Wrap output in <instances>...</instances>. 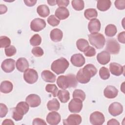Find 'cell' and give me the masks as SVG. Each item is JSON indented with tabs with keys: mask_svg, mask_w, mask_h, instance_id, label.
Wrapping results in <instances>:
<instances>
[{
	"mask_svg": "<svg viewBox=\"0 0 125 125\" xmlns=\"http://www.w3.org/2000/svg\"><path fill=\"white\" fill-rule=\"evenodd\" d=\"M109 70L112 74L118 76L125 73V66L116 62H111L109 64Z\"/></svg>",
	"mask_w": 125,
	"mask_h": 125,
	"instance_id": "cell-14",
	"label": "cell"
},
{
	"mask_svg": "<svg viewBox=\"0 0 125 125\" xmlns=\"http://www.w3.org/2000/svg\"><path fill=\"white\" fill-rule=\"evenodd\" d=\"M50 37L52 41L59 42L62 39L63 33L61 30L58 28H55L50 32Z\"/></svg>",
	"mask_w": 125,
	"mask_h": 125,
	"instance_id": "cell-24",
	"label": "cell"
},
{
	"mask_svg": "<svg viewBox=\"0 0 125 125\" xmlns=\"http://www.w3.org/2000/svg\"><path fill=\"white\" fill-rule=\"evenodd\" d=\"M71 3L73 8L77 11L82 10L84 7V2L82 0H73Z\"/></svg>",
	"mask_w": 125,
	"mask_h": 125,
	"instance_id": "cell-34",
	"label": "cell"
},
{
	"mask_svg": "<svg viewBox=\"0 0 125 125\" xmlns=\"http://www.w3.org/2000/svg\"><path fill=\"white\" fill-rule=\"evenodd\" d=\"M70 82V87H76L77 85V80L75 76L73 74L67 75Z\"/></svg>",
	"mask_w": 125,
	"mask_h": 125,
	"instance_id": "cell-43",
	"label": "cell"
},
{
	"mask_svg": "<svg viewBox=\"0 0 125 125\" xmlns=\"http://www.w3.org/2000/svg\"><path fill=\"white\" fill-rule=\"evenodd\" d=\"M123 111V105L119 103L114 102L110 104L108 107V112L113 116L120 115Z\"/></svg>",
	"mask_w": 125,
	"mask_h": 125,
	"instance_id": "cell-10",
	"label": "cell"
},
{
	"mask_svg": "<svg viewBox=\"0 0 125 125\" xmlns=\"http://www.w3.org/2000/svg\"><path fill=\"white\" fill-rule=\"evenodd\" d=\"M107 125H119L120 123L117 120L115 119H112L108 121V122L107 123Z\"/></svg>",
	"mask_w": 125,
	"mask_h": 125,
	"instance_id": "cell-50",
	"label": "cell"
},
{
	"mask_svg": "<svg viewBox=\"0 0 125 125\" xmlns=\"http://www.w3.org/2000/svg\"><path fill=\"white\" fill-rule=\"evenodd\" d=\"M7 8L5 5L0 4V14H3L7 12Z\"/></svg>",
	"mask_w": 125,
	"mask_h": 125,
	"instance_id": "cell-51",
	"label": "cell"
},
{
	"mask_svg": "<svg viewBox=\"0 0 125 125\" xmlns=\"http://www.w3.org/2000/svg\"><path fill=\"white\" fill-rule=\"evenodd\" d=\"M47 22L51 26H56L59 24L60 20H59L55 15H51L47 18Z\"/></svg>",
	"mask_w": 125,
	"mask_h": 125,
	"instance_id": "cell-39",
	"label": "cell"
},
{
	"mask_svg": "<svg viewBox=\"0 0 125 125\" xmlns=\"http://www.w3.org/2000/svg\"><path fill=\"white\" fill-rule=\"evenodd\" d=\"M82 122V117L79 114H72L69 115L68 118L63 120L64 125H78Z\"/></svg>",
	"mask_w": 125,
	"mask_h": 125,
	"instance_id": "cell-12",
	"label": "cell"
},
{
	"mask_svg": "<svg viewBox=\"0 0 125 125\" xmlns=\"http://www.w3.org/2000/svg\"><path fill=\"white\" fill-rule=\"evenodd\" d=\"M83 108V101L79 99L73 98L68 104V109L71 113L80 112Z\"/></svg>",
	"mask_w": 125,
	"mask_h": 125,
	"instance_id": "cell-7",
	"label": "cell"
},
{
	"mask_svg": "<svg viewBox=\"0 0 125 125\" xmlns=\"http://www.w3.org/2000/svg\"><path fill=\"white\" fill-rule=\"evenodd\" d=\"M111 5L110 0H99L97 1V7L101 11H105L109 9Z\"/></svg>",
	"mask_w": 125,
	"mask_h": 125,
	"instance_id": "cell-26",
	"label": "cell"
},
{
	"mask_svg": "<svg viewBox=\"0 0 125 125\" xmlns=\"http://www.w3.org/2000/svg\"><path fill=\"white\" fill-rule=\"evenodd\" d=\"M97 60L100 64L103 65L106 64L110 61V53L106 51H102L97 55Z\"/></svg>",
	"mask_w": 125,
	"mask_h": 125,
	"instance_id": "cell-20",
	"label": "cell"
},
{
	"mask_svg": "<svg viewBox=\"0 0 125 125\" xmlns=\"http://www.w3.org/2000/svg\"><path fill=\"white\" fill-rule=\"evenodd\" d=\"M25 101L31 107H37L40 105L41 103V99L40 96L35 94L29 95L26 98Z\"/></svg>",
	"mask_w": 125,
	"mask_h": 125,
	"instance_id": "cell-15",
	"label": "cell"
},
{
	"mask_svg": "<svg viewBox=\"0 0 125 125\" xmlns=\"http://www.w3.org/2000/svg\"><path fill=\"white\" fill-rule=\"evenodd\" d=\"M47 107L50 111H58L60 109V104L57 99L54 98L48 102Z\"/></svg>",
	"mask_w": 125,
	"mask_h": 125,
	"instance_id": "cell-29",
	"label": "cell"
},
{
	"mask_svg": "<svg viewBox=\"0 0 125 125\" xmlns=\"http://www.w3.org/2000/svg\"><path fill=\"white\" fill-rule=\"evenodd\" d=\"M29 63L25 58H20L16 62V68L21 72H24L29 67Z\"/></svg>",
	"mask_w": 125,
	"mask_h": 125,
	"instance_id": "cell-22",
	"label": "cell"
},
{
	"mask_svg": "<svg viewBox=\"0 0 125 125\" xmlns=\"http://www.w3.org/2000/svg\"><path fill=\"white\" fill-rule=\"evenodd\" d=\"M69 1L68 0H57V4L59 7H66L68 5Z\"/></svg>",
	"mask_w": 125,
	"mask_h": 125,
	"instance_id": "cell-46",
	"label": "cell"
},
{
	"mask_svg": "<svg viewBox=\"0 0 125 125\" xmlns=\"http://www.w3.org/2000/svg\"><path fill=\"white\" fill-rule=\"evenodd\" d=\"M24 2L25 5L28 6H33L35 5L37 2L36 0H24Z\"/></svg>",
	"mask_w": 125,
	"mask_h": 125,
	"instance_id": "cell-49",
	"label": "cell"
},
{
	"mask_svg": "<svg viewBox=\"0 0 125 125\" xmlns=\"http://www.w3.org/2000/svg\"><path fill=\"white\" fill-rule=\"evenodd\" d=\"M118 41L122 43H125V32L123 31L120 33L118 36Z\"/></svg>",
	"mask_w": 125,
	"mask_h": 125,
	"instance_id": "cell-48",
	"label": "cell"
},
{
	"mask_svg": "<svg viewBox=\"0 0 125 125\" xmlns=\"http://www.w3.org/2000/svg\"><path fill=\"white\" fill-rule=\"evenodd\" d=\"M118 94V89L114 86L108 85L104 91V96L108 99L115 98Z\"/></svg>",
	"mask_w": 125,
	"mask_h": 125,
	"instance_id": "cell-19",
	"label": "cell"
},
{
	"mask_svg": "<svg viewBox=\"0 0 125 125\" xmlns=\"http://www.w3.org/2000/svg\"><path fill=\"white\" fill-rule=\"evenodd\" d=\"M61 115L59 113L53 111L49 112L46 116V121L48 124L51 125H57L61 121Z\"/></svg>",
	"mask_w": 125,
	"mask_h": 125,
	"instance_id": "cell-13",
	"label": "cell"
},
{
	"mask_svg": "<svg viewBox=\"0 0 125 125\" xmlns=\"http://www.w3.org/2000/svg\"><path fill=\"white\" fill-rule=\"evenodd\" d=\"M41 42L42 38L41 36L38 34L34 35L30 40V44L33 46H36L40 45Z\"/></svg>",
	"mask_w": 125,
	"mask_h": 125,
	"instance_id": "cell-35",
	"label": "cell"
},
{
	"mask_svg": "<svg viewBox=\"0 0 125 125\" xmlns=\"http://www.w3.org/2000/svg\"><path fill=\"white\" fill-rule=\"evenodd\" d=\"M29 109V105L27 102H21L19 103L13 110L12 118L16 121L21 120L23 116L27 113Z\"/></svg>",
	"mask_w": 125,
	"mask_h": 125,
	"instance_id": "cell-2",
	"label": "cell"
},
{
	"mask_svg": "<svg viewBox=\"0 0 125 125\" xmlns=\"http://www.w3.org/2000/svg\"><path fill=\"white\" fill-rule=\"evenodd\" d=\"M45 90L47 92L51 93L54 97H56L57 96L58 92V88L55 84H48L45 86Z\"/></svg>",
	"mask_w": 125,
	"mask_h": 125,
	"instance_id": "cell-33",
	"label": "cell"
},
{
	"mask_svg": "<svg viewBox=\"0 0 125 125\" xmlns=\"http://www.w3.org/2000/svg\"><path fill=\"white\" fill-rule=\"evenodd\" d=\"M32 124L33 125H46V123L41 118H35L33 121Z\"/></svg>",
	"mask_w": 125,
	"mask_h": 125,
	"instance_id": "cell-47",
	"label": "cell"
},
{
	"mask_svg": "<svg viewBox=\"0 0 125 125\" xmlns=\"http://www.w3.org/2000/svg\"><path fill=\"white\" fill-rule=\"evenodd\" d=\"M5 53L6 56L11 57L14 56L17 52L16 48L13 45H10L9 46L5 48Z\"/></svg>",
	"mask_w": 125,
	"mask_h": 125,
	"instance_id": "cell-40",
	"label": "cell"
},
{
	"mask_svg": "<svg viewBox=\"0 0 125 125\" xmlns=\"http://www.w3.org/2000/svg\"><path fill=\"white\" fill-rule=\"evenodd\" d=\"M11 43L10 39L5 36H0V47L6 48L10 46Z\"/></svg>",
	"mask_w": 125,
	"mask_h": 125,
	"instance_id": "cell-38",
	"label": "cell"
},
{
	"mask_svg": "<svg viewBox=\"0 0 125 125\" xmlns=\"http://www.w3.org/2000/svg\"><path fill=\"white\" fill-rule=\"evenodd\" d=\"M15 61L13 59H5L1 63V69L6 73H10L15 69Z\"/></svg>",
	"mask_w": 125,
	"mask_h": 125,
	"instance_id": "cell-11",
	"label": "cell"
},
{
	"mask_svg": "<svg viewBox=\"0 0 125 125\" xmlns=\"http://www.w3.org/2000/svg\"><path fill=\"white\" fill-rule=\"evenodd\" d=\"M90 122L93 125H102L105 121L104 114L99 111H95L91 114L89 118Z\"/></svg>",
	"mask_w": 125,
	"mask_h": 125,
	"instance_id": "cell-8",
	"label": "cell"
},
{
	"mask_svg": "<svg viewBox=\"0 0 125 125\" xmlns=\"http://www.w3.org/2000/svg\"><path fill=\"white\" fill-rule=\"evenodd\" d=\"M90 43L97 49L103 48L105 44V39L104 36L99 33L91 34L88 35Z\"/></svg>",
	"mask_w": 125,
	"mask_h": 125,
	"instance_id": "cell-4",
	"label": "cell"
},
{
	"mask_svg": "<svg viewBox=\"0 0 125 125\" xmlns=\"http://www.w3.org/2000/svg\"><path fill=\"white\" fill-rule=\"evenodd\" d=\"M117 29L116 26L112 24L107 25L105 28V34L106 36L112 37L114 36L117 33Z\"/></svg>",
	"mask_w": 125,
	"mask_h": 125,
	"instance_id": "cell-32",
	"label": "cell"
},
{
	"mask_svg": "<svg viewBox=\"0 0 125 125\" xmlns=\"http://www.w3.org/2000/svg\"><path fill=\"white\" fill-rule=\"evenodd\" d=\"M73 98L79 99L83 101L85 99V94L84 91L81 89H76L73 92Z\"/></svg>",
	"mask_w": 125,
	"mask_h": 125,
	"instance_id": "cell-36",
	"label": "cell"
},
{
	"mask_svg": "<svg viewBox=\"0 0 125 125\" xmlns=\"http://www.w3.org/2000/svg\"><path fill=\"white\" fill-rule=\"evenodd\" d=\"M114 4L115 7L119 10H124L125 8V0H116Z\"/></svg>",
	"mask_w": 125,
	"mask_h": 125,
	"instance_id": "cell-45",
	"label": "cell"
},
{
	"mask_svg": "<svg viewBox=\"0 0 125 125\" xmlns=\"http://www.w3.org/2000/svg\"><path fill=\"white\" fill-rule=\"evenodd\" d=\"M68 61L64 58H61L54 61L51 64V69L56 74L63 73L69 66Z\"/></svg>",
	"mask_w": 125,
	"mask_h": 125,
	"instance_id": "cell-3",
	"label": "cell"
},
{
	"mask_svg": "<svg viewBox=\"0 0 125 125\" xmlns=\"http://www.w3.org/2000/svg\"><path fill=\"white\" fill-rule=\"evenodd\" d=\"M105 50L109 53L117 54L120 51V45L115 39H108L107 40Z\"/></svg>",
	"mask_w": 125,
	"mask_h": 125,
	"instance_id": "cell-6",
	"label": "cell"
},
{
	"mask_svg": "<svg viewBox=\"0 0 125 125\" xmlns=\"http://www.w3.org/2000/svg\"><path fill=\"white\" fill-rule=\"evenodd\" d=\"M13 88V85L9 81H2L0 85V90L2 93H8L11 92Z\"/></svg>",
	"mask_w": 125,
	"mask_h": 125,
	"instance_id": "cell-25",
	"label": "cell"
},
{
	"mask_svg": "<svg viewBox=\"0 0 125 125\" xmlns=\"http://www.w3.org/2000/svg\"><path fill=\"white\" fill-rule=\"evenodd\" d=\"M97 69L92 64H87L77 72L76 78L78 82L81 83H88L91 77L94 76Z\"/></svg>",
	"mask_w": 125,
	"mask_h": 125,
	"instance_id": "cell-1",
	"label": "cell"
},
{
	"mask_svg": "<svg viewBox=\"0 0 125 125\" xmlns=\"http://www.w3.org/2000/svg\"><path fill=\"white\" fill-rule=\"evenodd\" d=\"M55 15L59 20H63L69 17V12L66 7H59L56 10Z\"/></svg>",
	"mask_w": 125,
	"mask_h": 125,
	"instance_id": "cell-21",
	"label": "cell"
},
{
	"mask_svg": "<svg viewBox=\"0 0 125 125\" xmlns=\"http://www.w3.org/2000/svg\"><path fill=\"white\" fill-rule=\"evenodd\" d=\"M57 84L59 87L62 89H65L70 87L69 79L67 75H61L57 80Z\"/></svg>",
	"mask_w": 125,
	"mask_h": 125,
	"instance_id": "cell-18",
	"label": "cell"
},
{
	"mask_svg": "<svg viewBox=\"0 0 125 125\" xmlns=\"http://www.w3.org/2000/svg\"><path fill=\"white\" fill-rule=\"evenodd\" d=\"M83 53L85 56L88 57H91L94 56L96 55V52L95 49L94 47L89 46L86 49V50L83 52Z\"/></svg>",
	"mask_w": 125,
	"mask_h": 125,
	"instance_id": "cell-42",
	"label": "cell"
},
{
	"mask_svg": "<svg viewBox=\"0 0 125 125\" xmlns=\"http://www.w3.org/2000/svg\"><path fill=\"white\" fill-rule=\"evenodd\" d=\"M57 96L60 101L62 103H67L70 99V94L68 90H60L57 93Z\"/></svg>",
	"mask_w": 125,
	"mask_h": 125,
	"instance_id": "cell-27",
	"label": "cell"
},
{
	"mask_svg": "<svg viewBox=\"0 0 125 125\" xmlns=\"http://www.w3.org/2000/svg\"><path fill=\"white\" fill-rule=\"evenodd\" d=\"M99 75L102 79L104 80H107L110 77L109 71L106 67H102L100 69Z\"/></svg>",
	"mask_w": 125,
	"mask_h": 125,
	"instance_id": "cell-37",
	"label": "cell"
},
{
	"mask_svg": "<svg viewBox=\"0 0 125 125\" xmlns=\"http://www.w3.org/2000/svg\"><path fill=\"white\" fill-rule=\"evenodd\" d=\"M101 22L97 19L91 20L88 24V29L91 34L98 33L101 29Z\"/></svg>",
	"mask_w": 125,
	"mask_h": 125,
	"instance_id": "cell-17",
	"label": "cell"
},
{
	"mask_svg": "<svg viewBox=\"0 0 125 125\" xmlns=\"http://www.w3.org/2000/svg\"><path fill=\"white\" fill-rule=\"evenodd\" d=\"M8 112V108L6 105L2 103L0 104V117H4Z\"/></svg>",
	"mask_w": 125,
	"mask_h": 125,
	"instance_id": "cell-44",
	"label": "cell"
},
{
	"mask_svg": "<svg viewBox=\"0 0 125 125\" xmlns=\"http://www.w3.org/2000/svg\"><path fill=\"white\" fill-rule=\"evenodd\" d=\"M45 26V21L40 18L34 19L30 23V28L34 32H39L44 29Z\"/></svg>",
	"mask_w": 125,
	"mask_h": 125,
	"instance_id": "cell-9",
	"label": "cell"
},
{
	"mask_svg": "<svg viewBox=\"0 0 125 125\" xmlns=\"http://www.w3.org/2000/svg\"><path fill=\"white\" fill-rule=\"evenodd\" d=\"M41 77L42 80L47 83H54L56 77L52 72L48 70H43L41 73Z\"/></svg>",
	"mask_w": 125,
	"mask_h": 125,
	"instance_id": "cell-23",
	"label": "cell"
},
{
	"mask_svg": "<svg viewBox=\"0 0 125 125\" xmlns=\"http://www.w3.org/2000/svg\"><path fill=\"white\" fill-rule=\"evenodd\" d=\"M23 78L26 83L29 84H33L37 81L38 74L35 69L28 68L24 72Z\"/></svg>",
	"mask_w": 125,
	"mask_h": 125,
	"instance_id": "cell-5",
	"label": "cell"
},
{
	"mask_svg": "<svg viewBox=\"0 0 125 125\" xmlns=\"http://www.w3.org/2000/svg\"><path fill=\"white\" fill-rule=\"evenodd\" d=\"M47 2L49 5L51 6H53L57 4V0H48Z\"/></svg>",
	"mask_w": 125,
	"mask_h": 125,
	"instance_id": "cell-53",
	"label": "cell"
},
{
	"mask_svg": "<svg viewBox=\"0 0 125 125\" xmlns=\"http://www.w3.org/2000/svg\"><path fill=\"white\" fill-rule=\"evenodd\" d=\"M37 12L39 15L42 18H45L50 14L49 7L45 4L40 5L37 8Z\"/></svg>",
	"mask_w": 125,
	"mask_h": 125,
	"instance_id": "cell-28",
	"label": "cell"
},
{
	"mask_svg": "<svg viewBox=\"0 0 125 125\" xmlns=\"http://www.w3.org/2000/svg\"><path fill=\"white\" fill-rule=\"evenodd\" d=\"M76 46L78 50L83 52L89 46V45L87 40L84 39H80L76 42Z\"/></svg>",
	"mask_w": 125,
	"mask_h": 125,
	"instance_id": "cell-30",
	"label": "cell"
},
{
	"mask_svg": "<svg viewBox=\"0 0 125 125\" xmlns=\"http://www.w3.org/2000/svg\"><path fill=\"white\" fill-rule=\"evenodd\" d=\"M32 54L36 57H42L43 54V49L40 47H34L32 50Z\"/></svg>",
	"mask_w": 125,
	"mask_h": 125,
	"instance_id": "cell-41",
	"label": "cell"
},
{
	"mask_svg": "<svg viewBox=\"0 0 125 125\" xmlns=\"http://www.w3.org/2000/svg\"><path fill=\"white\" fill-rule=\"evenodd\" d=\"M14 125V123L12 121V120L10 119H5L2 123V125Z\"/></svg>",
	"mask_w": 125,
	"mask_h": 125,
	"instance_id": "cell-52",
	"label": "cell"
},
{
	"mask_svg": "<svg viewBox=\"0 0 125 125\" xmlns=\"http://www.w3.org/2000/svg\"><path fill=\"white\" fill-rule=\"evenodd\" d=\"M72 64L76 67H81L85 63V58L83 56L80 54L77 53L73 55L70 59Z\"/></svg>",
	"mask_w": 125,
	"mask_h": 125,
	"instance_id": "cell-16",
	"label": "cell"
},
{
	"mask_svg": "<svg viewBox=\"0 0 125 125\" xmlns=\"http://www.w3.org/2000/svg\"><path fill=\"white\" fill-rule=\"evenodd\" d=\"M84 17L88 20H91L93 19H96L98 16V12L95 9L89 8L84 11Z\"/></svg>",
	"mask_w": 125,
	"mask_h": 125,
	"instance_id": "cell-31",
	"label": "cell"
}]
</instances>
